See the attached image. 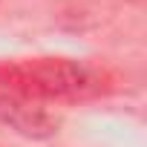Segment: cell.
<instances>
[{"label":"cell","mask_w":147,"mask_h":147,"mask_svg":"<svg viewBox=\"0 0 147 147\" xmlns=\"http://www.w3.org/2000/svg\"><path fill=\"white\" fill-rule=\"evenodd\" d=\"M0 92H9L35 104L46 98H84L98 92V75L81 63H69L58 58L0 63Z\"/></svg>","instance_id":"obj_1"},{"label":"cell","mask_w":147,"mask_h":147,"mask_svg":"<svg viewBox=\"0 0 147 147\" xmlns=\"http://www.w3.org/2000/svg\"><path fill=\"white\" fill-rule=\"evenodd\" d=\"M0 127H9L26 138H49L58 133V118L35 101L0 92Z\"/></svg>","instance_id":"obj_2"}]
</instances>
